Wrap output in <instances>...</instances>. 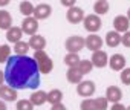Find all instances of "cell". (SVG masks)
I'll use <instances>...</instances> for the list:
<instances>
[{
	"label": "cell",
	"instance_id": "cell-1",
	"mask_svg": "<svg viewBox=\"0 0 130 110\" xmlns=\"http://www.w3.org/2000/svg\"><path fill=\"white\" fill-rule=\"evenodd\" d=\"M3 74L5 81L14 90L37 89L40 86V72L37 63L32 57H28V55L25 57L11 55L6 61V69Z\"/></svg>",
	"mask_w": 130,
	"mask_h": 110
},
{
	"label": "cell",
	"instance_id": "cell-2",
	"mask_svg": "<svg viewBox=\"0 0 130 110\" xmlns=\"http://www.w3.org/2000/svg\"><path fill=\"white\" fill-rule=\"evenodd\" d=\"M32 58L35 60L40 74H49V72H52L54 63H52V60L49 58V55H47L44 50H37V52L34 53Z\"/></svg>",
	"mask_w": 130,
	"mask_h": 110
},
{
	"label": "cell",
	"instance_id": "cell-3",
	"mask_svg": "<svg viewBox=\"0 0 130 110\" xmlns=\"http://www.w3.org/2000/svg\"><path fill=\"white\" fill-rule=\"evenodd\" d=\"M66 49L69 53H78L84 47V38L81 35H72L66 40Z\"/></svg>",
	"mask_w": 130,
	"mask_h": 110
},
{
	"label": "cell",
	"instance_id": "cell-4",
	"mask_svg": "<svg viewBox=\"0 0 130 110\" xmlns=\"http://www.w3.org/2000/svg\"><path fill=\"white\" fill-rule=\"evenodd\" d=\"M83 22H84V29L86 31H89V32H98L100 29H101V26H103V22H101V19L98 17V15H95V14H90V15H86L84 19H83Z\"/></svg>",
	"mask_w": 130,
	"mask_h": 110
},
{
	"label": "cell",
	"instance_id": "cell-5",
	"mask_svg": "<svg viewBox=\"0 0 130 110\" xmlns=\"http://www.w3.org/2000/svg\"><path fill=\"white\" fill-rule=\"evenodd\" d=\"M51 12H52L51 5H47V3H40V5H37V6L34 8L32 15H34V19L38 22V20H44V19H47V17L51 15Z\"/></svg>",
	"mask_w": 130,
	"mask_h": 110
},
{
	"label": "cell",
	"instance_id": "cell-6",
	"mask_svg": "<svg viewBox=\"0 0 130 110\" xmlns=\"http://www.w3.org/2000/svg\"><path fill=\"white\" fill-rule=\"evenodd\" d=\"M22 32L28 34V35H35V32L38 31V22L34 17H26L22 23Z\"/></svg>",
	"mask_w": 130,
	"mask_h": 110
},
{
	"label": "cell",
	"instance_id": "cell-7",
	"mask_svg": "<svg viewBox=\"0 0 130 110\" xmlns=\"http://www.w3.org/2000/svg\"><path fill=\"white\" fill-rule=\"evenodd\" d=\"M66 19L69 20V23L72 25H77V23H81L83 19H84V11L78 6H74L71 9H68V14H66Z\"/></svg>",
	"mask_w": 130,
	"mask_h": 110
},
{
	"label": "cell",
	"instance_id": "cell-8",
	"mask_svg": "<svg viewBox=\"0 0 130 110\" xmlns=\"http://www.w3.org/2000/svg\"><path fill=\"white\" fill-rule=\"evenodd\" d=\"M93 92H95L93 81H81L77 84V93L80 96H92Z\"/></svg>",
	"mask_w": 130,
	"mask_h": 110
},
{
	"label": "cell",
	"instance_id": "cell-9",
	"mask_svg": "<svg viewBox=\"0 0 130 110\" xmlns=\"http://www.w3.org/2000/svg\"><path fill=\"white\" fill-rule=\"evenodd\" d=\"M92 66H95V67H106L107 66V63H109V58H107V53L104 52V50H96V52H93L92 53Z\"/></svg>",
	"mask_w": 130,
	"mask_h": 110
},
{
	"label": "cell",
	"instance_id": "cell-10",
	"mask_svg": "<svg viewBox=\"0 0 130 110\" xmlns=\"http://www.w3.org/2000/svg\"><path fill=\"white\" fill-rule=\"evenodd\" d=\"M113 26H115V32L121 34V32H127L128 28H130V22L125 15H116L113 19Z\"/></svg>",
	"mask_w": 130,
	"mask_h": 110
},
{
	"label": "cell",
	"instance_id": "cell-11",
	"mask_svg": "<svg viewBox=\"0 0 130 110\" xmlns=\"http://www.w3.org/2000/svg\"><path fill=\"white\" fill-rule=\"evenodd\" d=\"M84 44H86V47L90 49L92 52H96V50H101V47H103V38H101L100 35L92 34V35H89V37L84 40Z\"/></svg>",
	"mask_w": 130,
	"mask_h": 110
},
{
	"label": "cell",
	"instance_id": "cell-12",
	"mask_svg": "<svg viewBox=\"0 0 130 110\" xmlns=\"http://www.w3.org/2000/svg\"><path fill=\"white\" fill-rule=\"evenodd\" d=\"M121 98H122V92L118 86H109L107 87V90H106V99L107 101L116 104L121 101Z\"/></svg>",
	"mask_w": 130,
	"mask_h": 110
},
{
	"label": "cell",
	"instance_id": "cell-13",
	"mask_svg": "<svg viewBox=\"0 0 130 110\" xmlns=\"http://www.w3.org/2000/svg\"><path fill=\"white\" fill-rule=\"evenodd\" d=\"M109 64L113 70H122L125 67V58H124V55L121 53H113L112 57L109 58Z\"/></svg>",
	"mask_w": 130,
	"mask_h": 110
},
{
	"label": "cell",
	"instance_id": "cell-14",
	"mask_svg": "<svg viewBox=\"0 0 130 110\" xmlns=\"http://www.w3.org/2000/svg\"><path fill=\"white\" fill-rule=\"evenodd\" d=\"M28 44H29V47H32L35 52H37V50H43V49L46 47V38L41 37V35H31Z\"/></svg>",
	"mask_w": 130,
	"mask_h": 110
},
{
	"label": "cell",
	"instance_id": "cell-15",
	"mask_svg": "<svg viewBox=\"0 0 130 110\" xmlns=\"http://www.w3.org/2000/svg\"><path fill=\"white\" fill-rule=\"evenodd\" d=\"M0 99L3 101H17V92L9 86H0Z\"/></svg>",
	"mask_w": 130,
	"mask_h": 110
},
{
	"label": "cell",
	"instance_id": "cell-16",
	"mask_svg": "<svg viewBox=\"0 0 130 110\" xmlns=\"http://www.w3.org/2000/svg\"><path fill=\"white\" fill-rule=\"evenodd\" d=\"M22 35H23V32H22V29L17 28V26H12V28H9V29L6 31V40L11 41V43H14V44L22 40Z\"/></svg>",
	"mask_w": 130,
	"mask_h": 110
},
{
	"label": "cell",
	"instance_id": "cell-17",
	"mask_svg": "<svg viewBox=\"0 0 130 110\" xmlns=\"http://www.w3.org/2000/svg\"><path fill=\"white\" fill-rule=\"evenodd\" d=\"M46 99H47V93L43 92V90L34 92V93L31 95V98H29V101H31L32 105H43V104L46 102Z\"/></svg>",
	"mask_w": 130,
	"mask_h": 110
},
{
	"label": "cell",
	"instance_id": "cell-18",
	"mask_svg": "<svg viewBox=\"0 0 130 110\" xmlns=\"http://www.w3.org/2000/svg\"><path fill=\"white\" fill-rule=\"evenodd\" d=\"M66 78L72 84H78V83L83 81V75L80 74V70L77 67H69V70L66 72Z\"/></svg>",
	"mask_w": 130,
	"mask_h": 110
},
{
	"label": "cell",
	"instance_id": "cell-19",
	"mask_svg": "<svg viewBox=\"0 0 130 110\" xmlns=\"http://www.w3.org/2000/svg\"><path fill=\"white\" fill-rule=\"evenodd\" d=\"M12 28V17L8 11H0V29L8 31Z\"/></svg>",
	"mask_w": 130,
	"mask_h": 110
},
{
	"label": "cell",
	"instance_id": "cell-20",
	"mask_svg": "<svg viewBox=\"0 0 130 110\" xmlns=\"http://www.w3.org/2000/svg\"><path fill=\"white\" fill-rule=\"evenodd\" d=\"M106 43H107V46H110V47H116V46L121 43V34H118V32H115V31H109V32L106 34Z\"/></svg>",
	"mask_w": 130,
	"mask_h": 110
},
{
	"label": "cell",
	"instance_id": "cell-21",
	"mask_svg": "<svg viewBox=\"0 0 130 110\" xmlns=\"http://www.w3.org/2000/svg\"><path fill=\"white\" fill-rule=\"evenodd\" d=\"M61 99H63V92L61 90H58V89H54V90H51L49 93H47V102L49 104H52V105H55V104H61Z\"/></svg>",
	"mask_w": 130,
	"mask_h": 110
},
{
	"label": "cell",
	"instance_id": "cell-22",
	"mask_svg": "<svg viewBox=\"0 0 130 110\" xmlns=\"http://www.w3.org/2000/svg\"><path fill=\"white\" fill-rule=\"evenodd\" d=\"M93 11H95V15H103L109 11V3L106 2V0H98V2H95L93 5Z\"/></svg>",
	"mask_w": 130,
	"mask_h": 110
},
{
	"label": "cell",
	"instance_id": "cell-23",
	"mask_svg": "<svg viewBox=\"0 0 130 110\" xmlns=\"http://www.w3.org/2000/svg\"><path fill=\"white\" fill-rule=\"evenodd\" d=\"M28 50H29V44H28L26 41H23V40H20L19 43L14 44V52H15V55L25 57V55L28 53Z\"/></svg>",
	"mask_w": 130,
	"mask_h": 110
},
{
	"label": "cell",
	"instance_id": "cell-24",
	"mask_svg": "<svg viewBox=\"0 0 130 110\" xmlns=\"http://www.w3.org/2000/svg\"><path fill=\"white\" fill-rule=\"evenodd\" d=\"M80 61H81V58L78 57V53H68L66 57H64V63L69 67H77Z\"/></svg>",
	"mask_w": 130,
	"mask_h": 110
},
{
	"label": "cell",
	"instance_id": "cell-25",
	"mask_svg": "<svg viewBox=\"0 0 130 110\" xmlns=\"http://www.w3.org/2000/svg\"><path fill=\"white\" fill-rule=\"evenodd\" d=\"M77 69L80 70V74H81V75H86V74H89V72H92V69H93V66H92V63H90L89 60H81V61L78 63V66H77Z\"/></svg>",
	"mask_w": 130,
	"mask_h": 110
},
{
	"label": "cell",
	"instance_id": "cell-26",
	"mask_svg": "<svg viewBox=\"0 0 130 110\" xmlns=\"http://www.w3.org/2000/svg\"><path fill=\"white\" fill-rule=\"evenodd\" d=\"M20 12L25 15V17H31L32 12H34V5L31 2H22L20 3Z\"/></svg>",
	"mask_w": 130,
	"mask_h": 110
},
{
	"label": "cell",
	"instance_id": "cell-27",
	"mask_svg": "<svg viewBox=\"0 0 130 110\" xmlns=\"http://www.w3.org/2000/svg\"><path fill=\"white\" fill-rule=\"evenodd\" d=\"M9 57H11V47L8 44H2L0 46V63H6Z\"/></svg>",
	"mask_w": 130,
	"mask_h": 110
},
{
	"label": "cell",
	"instance_id": "cell-28",
	"mask_svg": "<svg viewBox=\"0 0 130 110\" xmlns=\"http://www.w3.org/2000/svg\"><path fill=\"white\" fill-rule=\"evenodd\" d=\"M107 104H109V101L106 99V96H100V98L95 99L96 110H107Z\"/></svg>",
	"mask_w": 130,
	"mask_h": 110
},
{
	"label": "cell",
	"instance_id": "cell-29",
	"mask_svg": "<svg viewBox=\"0 0 130 110\" xmlns=\"http://www.w3.org/2000/svg\"><path fill=\"white\" fill-rule=\"evenodd\" d=\"M34 105L31 104L29 99H20L17 101V110H32Z\"/></svg>",
	"mask_w": 130,
	"mask_h": 110
},
{
	"label": "cell",
	"instance_id": "cell-30",
	"mask_svg": "<svg viewBox=\"0 0 130 110\" xmlns=\"http://www.w3.org/2000/svg\"><path fill=\"white\" fill-rule=\"evenodd\" d=\"M81 110H96L95 107V99H84L80 105Z\"/></svg>",
	"mask_w": 130,
	"mask_h": 110
},
{
	"label": "cell",
	"instance_id": "cell-31",
	"mask_svg": "<svg viewBox=\"0 0 130 110\" xmlns=\"http://www.w3.org/2000/svg\"><path fill=\"white\" fill-rule=\"evenodd\" d=\"M121 81H122V84L130 86V69H122V72H121Z\"/></svg>",
	"mask_w": 130,
	"mask_h": 110
},
{
	"label": "cell",
	"instance_id": "cell-32",
	"mask_svg": "<svg viewBox=\"0 0 130 110\" xmlns=\"http://www.w3.org/2000/svg\"><path fill=\"white\" fill-rule=\"evenodd\" d=\"M121 43H122L125 47H130V31H127V32L121 37Z\"/></svg>",
	"mask_w": 130,
	"mask_h": 110
},
{
	"label": "cell",
	"instance_id": "cell-33",
	"mask_svg": "<svg viewBox=\"0 0 130 110\" xmlns=\"http://www.w3.org/2000/svg\"><path fill=\"white\" fill-rule=\"evenodd\" d=\"M110 110H125V107H124L122 104L116 102V104H113V105H112V108H110Z\"/></svg>",
	"mask_w": 130,
	"mask_h": 110
},
{
	"label": "cell",
	"instance_id": "cell-34",
	"mask_svg": "<svg viewBox=\"0 0 130 110\" xmlns=\"http://www.w3.org/2000/svg\"><path fill=\"white\" fill-rule=\"evenodd\" d=\"M61 5H63V6H68V8L71 9V8L75 6V0H72V2H61Z\"/></svg>",
	"mask_w": 130,
	"mask_h": 110
},
{
	"label": "cell",
	"instance_id": "cell-35",
	"mask_svg": "<svg viewBox=\"0 0 130 110\" xmlns=\"http://www.w3.org/2000/svg\"><path fill=\"white\" fill-rule=\"evenodd\" d=\"M51 110H66V107H64L63 104H55L51 107Z\"/></svg>",
	"mask_w": 130,
	"mask_h": 110
},
{
	"label": "cell",
	"instance_id": "cell-36",
	"mask_svg": "<svg viewBox=\"0 0 130 110\" xmlns=\"http://www.w3.org/2000/svg\"><path fill=\"white\" fill-rule=\"evenodd\" d=\"M3 83H5V74L0 70V86H3Z\"/></svg>",
	"mask_w": 130,
	"mask_h": 110
},
{
	"label": "cell",
	"instance_id": "cell-37",
	"mask_svg": "<svg viewBox=\"0 0 130 110\" xmlns=\"http://www.w3.org/2000/svg\"><path fill=\"white\" fill-rule=\"evenodd\" d=\"M0 110H6V104H5L2 99H0Z\"/></svg>",
	"mask_w": 130,
	"mask_h": 110
},
{
	"label": "cell",
	"instance_id": "cell-38",
	"mask_svg": "<svg viewBox=\"0 0 130 110\" xmlns=\"http://www.w3.org/2000/svg\"><path fill=\"white\" fill-rule=\"evenodd\" d=\"M9 5V2H6V0H0V6H6Z\"/></svg>",
	"mask_w": 130,
	"mask_h": 110
},
{
	"label": "cell",
	"instance_id": "cell-39",
	"mask_svg": "<svg viewBox=\"0 0 130 110\" xmlns=\"http://www.w3.org/2000/svg\"><path fill=\"white\" fill-rule=\"evenodd\" d=\"M125 17H127V19H128V22H130V9L127 11V15H125Z\"/></svg>",
	"mask_w": 130,
	"mask_h": 110
},
{
	"label": "cell",
	"instance_id": "cell-40",
	"mask_svg": "<svg viewBox=\"0 0 130 110\" xmlns=\"http://www.w3.org/2000/svg\"><path fill=\"white\" fill-rule=\"evenodd\" d=\"M125 110H130V105H128V107H125Z\"/></svg>",
	"mask_w": 130,
	"mask_h": 110
}]
</instances>
